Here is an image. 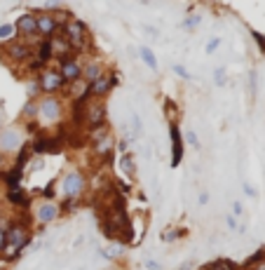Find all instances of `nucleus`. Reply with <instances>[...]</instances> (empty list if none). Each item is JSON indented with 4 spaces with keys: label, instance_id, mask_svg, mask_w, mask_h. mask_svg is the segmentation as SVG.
<instances>
[{
    "label": "nucleus",
    "instance_id": "1",
    "mask_svg": "<svg viewBox=\"0 0 265 270\" xmlns=\"http://www.w3.org/2000/svg\"><path fill=\"white\" fill-rule=\"evenodd\" d=\"M33 242V235L28 230V226H21V224H14L9 221L7 226V247H5V258H16V256L26 252L28 244Z\"/></svg>",
    "mask_w": 265,
    "mask_h": 270
},
{
    "label": "nucleus",
    "instance_id": "2",
    "mask_svg": "<svg viewBox=\"0 0 265 270\" xmlns=\"http://www.w3.org/2000/svg\"><path fill=\"white\" fill-rule=\"evenodd\" d=\"M61 36L70 42L73 52H85L89 47V28L85 22H80L75 16H70L61 24Z\"/></svg>",
    "mask_w": 265,
    "mask_h": 270
},
{
    "label": "nucleus",
    "instance_id": "3",
    "mask_svg": "<svg viewBox=\"0 0 265 270\" xmlns=\"http://www.w3.org/2000/svg\"><path fill=\"white\" fill-rule=\"evenodd\" d=\"M63 101L59 96H40L38 99V124H56L63 120Z\"/></svg>",
    "mask_w": 265,
    "mask_h": 270
},
{
    "label": "nucleus",
    "instance_id": "4",
    "mask_svg": "<svg viewBox=\"0 0 265 270\" xmlns=\"http://www.w3.org/2000/svg\"><path fill=\"white\" fill-rule=\"evenodd\" d=\"M61 193L63 198H75L80 200L87 193V176L82 170H70L61 181Z\"/></svg>",
    "mask_w": 265,
    "mask_h": 270
},
{
    "label": "nucleus",
    "instance_id": "5",
    "mask_svg": "<svg viewBox=\"0 0 265 270\" xmlns=\"http://www.w3.org/2000/svg\"><path fill=\"white\" fill-rule=\"evenodd\" d=\"M23 148V127H2L0 130V153L2 155H12L19 153Z\"/></svg>",
    "mask_w": 265,
    "mask_h": 270
},
{
    "label": "nucleus",
    "instance_id": "6",
    "mask_svg": "<svg viewBox=\"0 0 265 270\" xmlns=\"http://www.w3.org/2000/svg\"><path fill=\"white\" fill-rule=\"evenodd\" d=\"M38 85H40V92L45 96H54V92H61L66 90V82H63L61 73L52 66H45V68L38 73Z\"/></svg>",
    "mask_w": 265,
    "mask_h": 270
},
{
    "label": "nucleus",
    "instance_id": "7",
    "mask_svg": "<svg viewBox=\"0 0 265 270\" xmlns=\"http://www.w3.org/2000/svg\"><path fill=\"white\" fill-rule=\"evenodd\" d=\"M113 87H117V73H113V70H103V76L89 85V99L103 101L110 92H113Z\"/></svg>",
    "mask_w": 265,
    "mask_h": 270
},
{
    "label": "nucleus",
    "instance_id": "8",
    "mask_svg": "<svg viewBox=\"0 0 265 270\" xmlns=\"http://www.w3.org/2000/svg\"><path fill=\"white\" fill-rule=\"evenodd\" d=\"M61 216V209H59V202L54 200H40L33 204V218L38 221V224H52Z\"/></svg>",
    "mask_w": 265,
    "mask_h": 270
},
{
    "label": "nucleus",
    "instance_id": "9",
    "mask_svg": "<svg viewBox=\"0 0 265 270\" xmlns=\"http://www.w3.org/2000/svg\"><path fill=\"white\" fill-rule=\"evenodd\" d=\"M56 70L61 73L63 82L66 85H73V82H78L82 80V62L75 59V56H66V59H59V66Z\"/></svg>",
    "mask_w": 265,
    "mask_h": 270
},
{
    "label": "nucleus",
    "instance_id": "10",
    "mask_svg": "<svg viewBox=\"0 0 265 270\" xmlns=\"http://www.w3.org/2000/svg\"><path fill=\"white\" fill-rule=\"evenodd\" d=\"M61 19L54 14H45V12H35V26H38V36L42 40H49L56 36V28H61Z\"/></svg>",
    "mask_w": 265,
    "mask_h": 270
},
{
    "label": "nucleus",
    "instance_id": "11",
    "mask_svg": "<svg viewBox=\"0 0 265 270\" xmlns=\"http://www.w3.org/2000/svg\"><path fill=\"white\" fill-rule=\"evenodd\" d=\"M5 56H7L9 62H14V64H26V62H31L33 56H35V50L26 47L21 40L16 38V40H12V42H7V47H5Z\"/></svg>",
    "mask_w": 265,
    "mask_h": 270
},
{
    "label": "nucleus",
    "instance_id": "12",
    "mask_svg": "<svg viewBox=\"0 0 265 270\" xmlns=\"http://www.w3.org/2000/svg\"><path fill=\"white\" fill-rule=\"evenodd\" d=\"M169 139H172V167H179L183 160V132L176 120H169Z\"/></svg>",
    "mask_w": 265,
    "mask_h": 270
},
{
    "label": "nucleus",
    "instance_id": "13",
    "mask_svg": "<svg viewBox=\"0 0 265 270\" xmlns=\"http://www.w3.org/2000/svg\"><path fill=\"white\" fill-rule=\"evenodd\" d=\"M85 122L89 130L106 127V106H103V101H92L85 108Z\"/></svg>",
    "mask_w": 265,
    "mask_h": 270
},
{
    "label": "nucleus",
    "instance_id": "14",
    "mask_svg": "<svg viewBox=\"0 0 265 270\" xmlns=\"http://www.w3.org/2000/svg\"><path fill=\"white\" fill-rule=\"evenodd\" d=\"M49 42V52H52V59H66V56H73V47H70V42L63 36H52V38L47 40Z\"/></svg>",
    "mask_w": 265,
    "mask_h": 270
},
{
    "label": "nucleus",
    "instance_id": "15",
    "mask_svg": "<svg viewBox=\"0 0 265 270\" xmlns=\"http://www.w3.org/2000/svg\"><path fill=\"white\" fill-rule=\"evenodd\" d=\"M14 28L21 33L23 38H26V36H35V33H38V26H35V12H21V14L16 16Z\"/></svg>",
    "mask_w": 265,
    "mask_h": 270
},
{
    "label": "nucleus",
    "instance_id": "16",
    "mask_svg": "<svg viewBox=\"0 0 265 270\" xmlns=\"http://www.w3.org/2000/svg\"><path fill=\"white\" fill-rule=\"evenodd\" d=\"M103 64L99 59H89L87 64H82V80H85L87 85H92L94 80H99L103 76Z\"/></svg>",
    "mask_w": 265,
    "mask_h": 270
},
{
    "label": "nucleus",
    "instance_id": "17",
    "mask_svg": "<svg viewBox=\"0 0 265 270\" xmlns=\"http://www.w3.org/2000/svg\"><path fill=\"white\" fill-rule=\"evenodd\" d=\"M31 153H35V155H40V153H59V146H56L54 139H49V136H45V134H38L35 141H33V146H31Z\"/></svg>",
    "mask_w": 265,
    "mask_h": 270
},
{
    "label": "nucleus",
    "instance_id": "18",
    "mask_svg": "<svg viewBox=\"0 0 265 270\" xmlns=\"http://www.w3.org/2000/svg\"><path fill=\"white\" fill-rule=\"evenodd\" d=\"M68 87V94L73 99L78 101V106L82 104L85 99H89V85H87L85 80H78V82H73V85H66Z\"/></svg>",
    "mask_w": 265,
    "mask_h": 270
},
{
    "label": "nucleus",
    "instance_id": "19",
    "mask_svg": "<svg viewBox=\"0 0 265 270\" xmlns=\"http://www.w3.org/2000/svg\"><path fill=\"white\" fill-rule=\"evenodd\" d=\"M7 202L9 204H14V207H21V204L26 207V204H31V200H28V195H26V190H23L21 186L7 190Z\"/></svg>",
    "mask_w": 265,
    "mask_h": 270
},
{
    "label": "nucleus",
    "instance_id": "20",
    "mask_svg": "<svg viewBox=\"0 0 265 270\" xmlns=\"http://www.w3.org/2000/svg\"><path fill=\"white\" fill-rule=\"evenodd\" d=\"M21 122H38V101H26L21 106Z\"/></svg>",
    "mask_w": 265,
    "mask_h": 270
},
{
    "label": "nucleus",
    "instance_id": "21",
    "mask_svg": "<svg viewBox=\"0 0 265 270\" xmlns=\"http://www.w3.org/2000/svg\"><path fill=\"white\" fill-rule=\"evenodd\" d=\"M139 54H141V62L146 64L148 68H153V70H157V56H155V52L150 50V47H139Z\"/></svg>",
    "mask_w": 265,
    "mask_h": 270
},
{
    "label": "nucleus",
    "instance_id": "22",
    "mask_svg": "<svg viewBox=\"0 0 265 270\" xmlns=\"http://www.w3.org/2000/svg\"><path fill=\"white\" fill-rule=\"evenodd\" d=\"M40 85H38V76H33L31 80H26V96H28V101H38L40 96Z\"/></svg>",
    "mask_w": 265,
    "mask_h": 270
},
{
    "label": "nucleus",
    "instance_id": "23",
    "mask_svg": "<svg viewBox=\"0 0 265 270\" xmlns=\"http://www.w3.org/2000/svg\"><path fill=\"white\" fill-rule=\"evenodd\" d=\"M120 167L125 170V174H127V176H134V174H136V164H134V155H132V153L122 155V158H120Z\"/></svg>",
    "mask_w": 265,
    "mask_h": 270
},
{
    "label": "nucleus",
    "instance_id": "24",
    "mask_svg": "<svg viewBox=\"0 0 265 270\" xmlns=\"http://www.w3.org/2000/svg\"><path fill=\"white\" fill-rule=\"evenodd\" d=\"M14 24H0V42H12L14 40Z\"/></svg>",
    "mask_w": 265,
    "mask_h": 270
},
{
    "label": "nucleus",
    "instance_id": "25",
    "mask_svg": "<svg viewBox=\"0 0 265 270\" xmlns=\"http://www.w3.org/2000/svg\"><path fill=\"white\" fill-rule=\"evenodd\" d=\"M200 24H202V14H188L186 19L181 22V28H186V31H195Z\"/></svg>",
    "mask_w": 265,
    "mask_h": 270
},
{
    "label": "nucleus",
    "instance_id": "26",
    "mask_svg": "<svg viewBox=\"0 0 265 270\" xmlns=\"http://www.w3.org/2000/svg\"><path fill=\"white\" fill-rule=\"evenodd\" d=\"M5 178H7V190L19 188V181H21V167H12V172H9Z\"/></svg>",
    "mask_w": 265,
    "mask_h": 270
},
{
    "label": "nucleus",
    "instance_id": "27",
    "mask_svg": "<svg viewBox=\"0 0 265 270\" xmlns=\"http://www.w3.org/2000/svg\"><path fill=\"white\" fill-rule=\"evenodd\" d=\"M80 204V200L75 198H63V202H59V209H61V214H70V212H75Z\"/></svg>",
    "mask_w": 265,
    "mask_h": 270
},
{
    "label": "nucleus",
    "instance_id": "28",
    "mask_svg": "<svg viewBox=\"0 0 265 270\" xmlns=\"http://www.w3.org/2000/svg\"><path fill=\"white\" fill-rule=\"evenodd\" d=\"M228 82V70L223 68V66H219V68L214 70V85L216 87H226Z\"/></svg>",
    "mask_w": 265,
    "mask_h": 270
},
{
    "label": "nucleus",
    "instance_id": "29",
    "mask_svg": "<svg viewBox=\"0 0 265 270\" xmlns=\"http://www.w3.org/2000/svg\"><path fill=\"white\" fill-rule=\"evenodd\" d=\"M172 73H174V76H179L181 80H193V78H195V76H190V70H188L183 64H174V66H172Z\"/></svg>",
    "mask_w": 265,
    "mask_h": 270
},
{
    "label": "nucleus",
    "instance_id": "30",
    "mask_svg": "<svg viewBox=\"0 0 265 270\" xmlns=\"http://www.w3.org/2000/svg\"><path fill=\"white\" fill-rule=\"evenodd\" d=\"M7 226H9V221H2L0 224V256L5 254V247H7Z\"/></svg>",
    "mask_w": 265,
    "mask_h": 270
},
{
    "label": "nucleus",
    "instance_id": "31",
    "mask_svg": "<svg viewBox=\"0 0 265 270\" xmlns=\"http://www.w3.org/2000/svg\"><path fill=\"white\" fill-rule=\"evenodd\" d=\"M122 252H125V247H122V244H110V249H101V254L106 256V258H115V256H122Z\"/></svg>",
    "mask_w": 265,
    "mask_h": 270
},
{
    "label": "nucleus",
    "instance_id": "32",
    "mask_svg": "<svg viewBox=\"0 0 265 270\" xmlns=\"http://www.w3.org/2000/svg\"><path fill=\"white\" fill-rule=\"evenodd\" d=\"M183 238V230H179V228H167V230L162 232V240L164 242H174V240Z\"/></svg>",
    "mask_w": 265,
    "mask_h": 270
},
{
    "label": "nucleus",
    "instance_id": "33",
    "mask_svg": "<svg viewBox=\"0 0 265 270\" xmlns=\"http://www.w3.org/2000/svg\"><path fill=\"white\" fill-rule=\"evenodd\" d=\"M186 141H188V144H190L193 148H200V146H202V144H200V136H197V134H195L193 130L186 132Z\"/></svg>",
    "mask_w": 265,
    "mask_h": 270
},
{
    "label": "nucleus",
    "instance_id": "34",
    "mask_svg": "<svg viewBox=\"0 0 265 270\" xmlns=\"http://www.w3.org/2000/svg\"><path fill=\"white\" fill-rule=\"evenodd\" d=\"M219 47H221V38H211L209 42H207V47H204V52H207V54H214L216 50H219Z\"/></svg>",
    "mask_w": 265,
    "mask_h": 270
},
{
    "label": "nucleus",
    "instance_id": "35",
    "mask_svg": "<svg viewBox=\"0 0 265 270\" xmlns=\"http://www.w3.org/2000/svg\"><path fill=\"white\" fill-rule=\"evenodd\" d=\"M207 270H235V266H230V261H219L214 266H209Z\"/></svg>",
    "mask_w": 265,
    "mask_h": 270
},
{
    "label": "nucleus",
    "instance_id": "36",
    "mask_svg": "<svg viewBox=\"0 0 265 270\" xmlns=\"http://www.w3.org/2000/svg\"><path fill=\"white\" fill-rule=\"evenodd\" d=\"M132 124H134V136H139V134H141V118H139V113H132Z\"/></svg>",
    "mask_w": 265,
    "mask_h": 270
},
{
    "label": "nucleus",
    "instance_id": "37",
    "mask_svg": "<svg viewBox=\"0 0 265 270\" xmlns=\"http://www.w3.org/2000/svg\"><path fill=\"white\" fill-rule=\"evenodd\" d=\"M226 226L230 228V230H240V226H237V218H235L233 214H228V216H226Z\"/></svg>",
    "mask_w": 265,
    "mask_h": 270
},
{
    "label": "nucleus",
    "instance_id": "38",
    "mask_svg": "<svg viewBox=\"0 0 265 270\" xmlns=\"http://www.w3.org/2000/svg\"><path fill=\"white\" fill-rule=\"evenodd\" d=\"M251 36H254V40H256V42H258V47H261V50H263V52H265V36H263V33L251 31Z\"/></svg>",
    "mask_w": 265,
    "mask_h": 270
},
{
    "label": "nucleus",
    "instance_id": "39",
    "mask_svg": "<svg viewBox=\"0 0 265 270\" xmlns=\"http://www.w3.org/2000/svg\"><path fill=\"white\" fill-rule=\"evenodd\" d=\"M129 141H132V136H129V139L117 141V148H120V153H122V155H127V153H129Z\"/></svg>",
    "mask_w": 265,
    "mask_h": 270
},
{
    "label": "nucleus",
    "instance_id": "40",
    "mask_svg": "<svg viewBox=\"0 0 265 270\" xmlns=\"http://www.w3.org/2000/svg\"><path fill=\"white\" fill-rule=\"evenodd\" d=\"M2 174H7V155L0 153V176Z\"/></svg>",
    "mask_w": 265,
    "mask_h": 270
},
{
    "label": "nucleus",
    "instance_id": "41",
    "mask_svg": "<svg viewBox=\"0 0 265 270\" xmlns=\"http://www.w3.org/2000/svg\"><path fill=\"white\" fill-rule=\"evenodd\" d=\"M143 266H146V270H160V268H162V266H160L157 261H153V258H148V261L143 263Z\"/></svg>",
    "mask_w": 265,
    "mask_h": 270
},
{
    "label": "nucleus",
    "instance_id": "42",
    "mask_svg": "<svg viewBox=\"0 0 265 270\" xmlns=\"http://www.w3.org/2000/svg\"><path fill=\"white\" fill-rule=\"evenodd\" d=\"M244 207H242V202H233V216H242Z\"/></svg>",
    "mask_w": 265,
    "mask_h": 270
},
{
    "label": "nucleus",
    "instance_id": "43",
    "mask_svg": "<svg viewBox=\"0 0 265 270\" xmlns=\"http://www.w3.org/2000/svg\"><path fill=\"white\" fill-rule=\"evenodd\" d=\"M249 85H251V94H256V73H249Z\"/></svg>",
    "mask_w": 265,
    "mask_h": 270
},
{
    "label": "nucleus",
    "instance_id": "44",
    "mask_svg": "<svg viewBox=\"0 0 265 270\" xmlns=\"http://www.w3.org/2000/svg\"><path fill=\"white\" fill-rule=\"evenodd\" d=\"M242 190H244V193H247V195H249V198H256V190H254V188H251L249 184H244V188H242Z\"/></svg>",
    "mask_w": 265,
    "mask_h": 270
},
{
    "label": "nucleus",
    "instance_id": "45",
    "mask_svg": "<svg viewBox=\"0 0 265 270\" xmlns=\"http://www.w3.org/2000/svg\"><path fill=\"white\" fill-rule=\"evenodd\" d=\"M197 202H200V204H207V202H209V193H200V198H197Z\"/></svg>",
    "mask_w": 265,
    "mask_h": 270
},
{
    "label": "nucleus",
    "instance_id": "46",
    "mask_svg": "<svg viewBox=\"0 0 265 270\" xmlns=\"http://www.w3.org/2000/svg\"><path fill=\"white\" fill-rule=\"evenodd\" d=\"M193 268H195V266H193V261H186V263H183V268H181V270H193Z\"/></svg>",
    "mask_w": 265,
    "mask_h": 270
},
{
    "label": "nucleus",
    "instance_id": "47",
    "mask_svg": "<svg viewBox=\"0 0 265 270\" xmlns=\"http://www.w3.org/2000/svg\"><path fill=\"white\" fill-rule=\"evenodd\" d=\"M2 218H5V212H2V207H0V224H2Z\"/></svg>",
    "mask_w": 265,
    "mask_h": 270
},
{
    "label": "nucleus",
    "instance_id": "48",
    "mask_svg": "<svg viewBox=\"0 0 265 270\" xmlns=\"http://www.w3.org/2000/svg\"><path fill=\"white\" fill-rule=\"evenodd\" d=\"M0 270H2V268H0Z\"/></svg>",
    "mask_w": 265,
    "mask_h": 270
}]
</instances>
